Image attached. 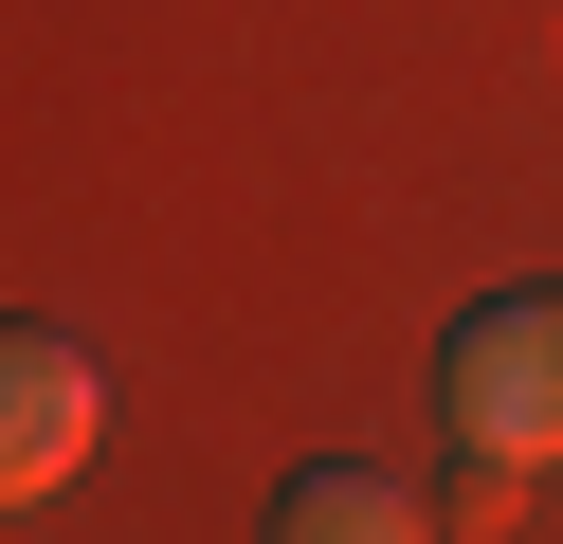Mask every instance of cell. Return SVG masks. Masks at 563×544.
<instances>
[{"mask_svg": "<svg viewBox=\"0 0 563 544\" xmlns=\"http://www.w3.org/2000/svg\"><path fill=\"white\" fill-rule=\"evenodd\" d=\"M437 381H454V435H473L490 471H545L563 454V290H490Z\"/></svg>", "mask_w": 563, "mask_h": 544, "instance_id": "obj_1", "label": "cell"}, {"mask_svg": "<svg viewBox=\"0 0 563 544\" xmlns=\"http://www.w3.org/2000/svg\"><path fill=\"white\" fill-rule=\"evenodd\" d=\"M91 418H110V363H91L74 326H0V508H37V490H74Z\"/></svg>", "mask_w": 563, "mask_h": 544, "instance_id": "obj_2", "label": "cell"}, {"mask_svg": "<svg viewBox=\"0 0 563 544\" xmlns=\"http://www.w3.org/2000/svg\"><path fill=\"white\" fill-rule=\"evenodd\" d=\"M273 526H291V544H382V526H418V490L364 471V454H309L291 490H273Z\"/></svg>", "mask_w": 563, "mask_h": 544, "instance_id": "obj_3", "label": "cell"}]
</instances>
